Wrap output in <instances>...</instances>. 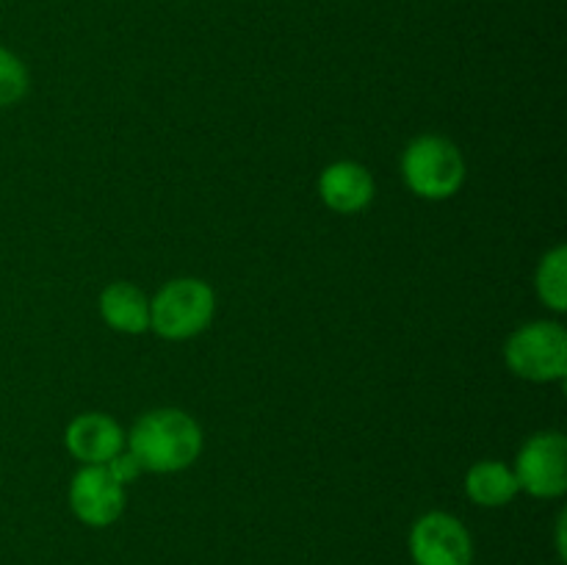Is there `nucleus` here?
I'll use <instances>...</instances> for the list:
<instances>
[{
  "label": "nucleus",
  "mask_w": 567,
  "mask_h": 565,
  "mask_svg": "<svg viewBox=\"0 0 567 565\" xmlns=\"http://www.w3.org/2000/svg\"><path fill=\"white\" fill-rule=\"evenodd\" d=\"M465 496L474 504L487 510L507 507L518 496V480L513 474V465L502 460H480L465 474Z\"/></svg>",
  "instance_id": "9b49d317"
},
{
  "label": "nucleus",
  "mask_w": 567,
  "mask_h": 565,
  "mask_svg": "<svg viewBox=\"0 0 567 565\" xmlns=\"http://www.w3.org/2000/svg\"><path fill=\"white\" fill-rule=\"evenodd\" d=\"M410 557L415 565H471L474 541L463 521L443 510L424 513L410 530Z\"/></svg>",
  "instance_id": "423d86ee"
},
{
  "label": "nucleus",
  "mask_w": 567,
  "mask_h": 565,
  "mask_svg": "<svg viewBox=\"0 0 567 565\" xmlns=\"http://www.w3.org/2000/svg\"><path fill=\"white\" fill-rule=\"evenodd\" d=\"M64 446L81 465H105L125 449V430L114 415L89 410L66 424Z\"/></svg>",
  "instance_id": "6e6552de"
},
{
  "label": "nucleus",
  "mask_w": 567,
  "mask_h": 565,
  "mask_svg": "<svg viewBox=\"0 0 567 565\" xmlns=\"http://www.w3.org/2000/svg\"><path fill=\"white\" fill-rule=\"evenodd\" d=\"M513 474L518 491L535 499H559L567 491V438L557 430H543L526 438L515 454Z\"/></svg>",
  "instance_id": "39448f33"
},
{
  "label": "nucleus",
  "mask_w": 567,
  "mask_h": 565,
  "mask_svg": "<svg viewBox=\"0 0 567 565\" xmlns=\"http://www.w3.org/2000/svg\"><path fill=\"white\" fill-rule=\"evenodd\" d=\"M535 291L554 314L567 310V247L557 244L540 258L535 269Z\"/></svg>",
  "instance_id": "f8f14e48"
},
{
  "label": "nucleus",
  "mask_w": 567,
  "mask_h": 565,
  "mask_svg": "<svg viewBox=\"0 0 567 565\" xmlns=\"http://www.w3.org/2000/svg\"><path fill=\"white\" fill-rule=\"evenodd\" d=\"M203 446V427L181 408H155L142 413L125 435V449L150 474H177L192 469Z\"/></svg>",
  "instance_id": "f257e3e1"
},
{
  "label": "nucleus",
  "mask_w": 567,
  "mask_h": 565,
  "mask_svg": "<svg viewBox=\"0 0 567 565\" xmlns=\"http://www.w3.org/2000/svg\"><path fill=\"white\" fill-rule=\"evenodd\" d=\"M468 166L452 138L421 133L402 153V181L415 197L443 203L465 186Z\"/></svg>",
  "instance_id": "f03ea898"
},
{
  "label": "nucleus",
  "mask_w": 567,
  "mask_h": 565,
  "mask_svg": "<svg viewBox=\"0 0 567 565\" xmlns=\"http://www.w3.org/2000/svg\"><path fill=\"white\" fill-rule=\"evenodd\" d=\"M319 197L336 214H360L374 203V175L358 161H336L319 175Z\"/></svg>",
  "instance_id": "1a4fd4ad"
},
{
  "label": "nucleus",
  "mask_w": 567,
  "mask_h": 565,
  "mask_svg": "<svg viewBox=\"0 0 567 565\" xmlns=\"http://www.w3.org/2000/svg\"><path fill=\"white\" fill-rule=\"evenodd\" d=\"M70 510L81 524L103 530L125 513V485L105 465H81L70 482Z\"/></svg>",
  "instance_id": "0eeeda50"
},
{
  "label": "nucleus",
  "mask_w": 567,
  "mask_h": 565,
  "mask_svg": "<svg viewBox=\"0 0 567 565\" xmlns=\"http://www.w3.org/2000/svg\"><path fill=\"white\" fill-rule=\"evenodd\" d=\"M105 469L111 471V476H114V480L120 482V485H131V482H136L138 476L144 474V469H142V465H138V460L133 458V454L127 452V449H122V452L116 454V458H111L109 463H105Z\"/></svg>",
  "instance_id": "4468645a"
},
{
  "label": "nucleus",
  "mask_w": 567,
  "mask_h": 565,
  "mask_svg": "<svg viewBox=\"0 0 567 565\" xmlns=\"http://www.w3.org/2000/svg\"><path fill=\"white\" fill-rule=\"evenodd\" d=\"M557 548H559V557H565V513L559 515L557 521Z\"/></svg>",
  "instance_id": "2eb2a0df"
},
{
  "label": "nucleus",
  "mask_w": 567,
  "mask_h": 565,
  "mask_svg": "<svg viewBox=\"0 0 567 565\" xmlns=\"http://www.w3.org/2000/svg\"><path fill=\"white\" fill-rule=\"evenodd\" d=\"M504 363L526 382H563L567 377V330L554 319L526 321L509 332Z\"/></svg>",
  "instance_id": "20e7f679"
},
{
  "label": "nucleus",
  "mask_w": 567,
  "mask_h": 565,
  "mask_svg": "<svg viewBox=\"0 0 567 565\" xmlns=\"http://www.w3.org/2000/svg\"><path fill=\"white\" fill-rule=\"evenodd\" d=\"M105 325L122 336H144L150 330V297L127 280H114L97 299Z\"/></svg>",
  "instance_id": "9d476101"
},
{
  "label": "nucleus",
  "mask_w": 567,
  "mask_h": 565,
  "mask_svg": "<svg viewBox=\"0 0 567 565\" xmlns=\"http://www.w3.org/2000/svg\"><path fill=\"white\" fill-rule=\"evenodd\" d=\"M216 294L199 277H175L150 297V330L166 341H188L210 327Z\"/></svg>",
  "instance_id": "7ed1b4c3"
},
{
  "label": "nucleus",
  "mask_w": 567,
  "mask_h": 565,
  "mask_svg": "<svg viewBox=\"0 0 567 565\" xmlns=\"http://www.w3.org/2000/svg\"><path fill=\"white\" fill-rule=\"evenodd\" d=\"M28 66L9 48H0V109H11L28 94Z\"/></svg>",
  "instance_id": "ddd939ff"
}]
</instances>
